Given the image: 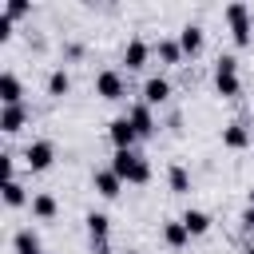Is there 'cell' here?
Returning a JSON list of instances; mask_svg holds the SVG:
<instances>
[{
  "instance_id": "1",
  "label": "cell",
  "mask_w": 254,
  "mask_h": 254,
  "mask_svg": "<svg viewBox=\"0 0 254 254\" xmlns=\"http://www.w3.org/2000/svg\"><path fill=\"white\" fill-rule=\"evenodd\" d=\"M111 171L123 179V183H135V187H143L147 179H151V163L131 147V151H115L111 155Z\"/></svg>"
},
{
  "instance_id": "2",
  "label": "cell",
  "mask_w": 254,
  "mask_h": 254,
  "mask_svg": "<svg viewBox=\"0 0 254 254\" xmlns=\"http://www.w3.org/2000/svg\"><path fill=\"white\" fill-rule=\"evenodd\" d=\"M214 87H218V95H222V99H234V95L242 91V79H238V60H234L230 52H222V56L214 60Z\"/></svg>"
},
{
  "instance_id": "3",
  "label": "cell",
  "mask_w": 254,
  "mask_h": 254,
  "mask_svg": "<svg viewBox=\"0 0 254 254\" xmlns=\"http://www.w3.org/2000/svg\"><path fill=\"white\" fill-rule=\"evenodd\" d=\"M24 163H28V171H48L56 163V143L52 139H32L28 151H24Z\"/></svg>"
},
{
  "instance_id": "4",
  "label": "cell",
  "mask_w": 254,
  "mask_h": 254,
  "mask_svg": "<svg viewBox=\"0 0 254 254\" xmlns=\"http://www.w3.org/2000/svg\"><path fill=\"white\" fill-rule=\"evenodd\" d=\"M226 24L234 44H250V8L246 4H226Z\"/></svg>"
},
{
  "instance_id": "5",
  "label": "cell",
  "mask_w": 254,
  "mask_h": 254,
  "mask_svg": "<svg viewBox=\"0 0 254 254\" xmlns=\"http://www.w3.org/2000/svg\"><path fill=\"white\" fill-rule=\"evenodd\" d=\"M123 91H127V83H123V75L115 67H103L95 75V95L99 99H123Z\"/></svg>"
},
{
  "instance_id": "6",
  "label": "cell",
  "mask_w": 254,
  "mask_h": 254,
  "mask_svg": "<svg viewBox=\"0 0 254 254\" xmlns=\"http://www.w3.org/2000/svg\"><path fill=\"white\" fill-rule=\"evenodd\" d=\"M107 139L115 143V151H131V147H135V139H139V131L131 127V119H127V115H119V119H111V123H107Z\"/></svg>"
},
{
  "instance_id": "7",
  "label": "cell",
  "mask_w": 254,
  "mask_h": 254,
  "mask_svg": "<svg viewBox=\"0 0 254 254\" xmlns=\"http://www.w3.org/2000/svg\"><path fill=\"white\" fill-rule=\"evenodd\" d=\"M127 119H131V127L139 131V139H151V135H155V115H151V103H127Z\"/></svg>"
},
{
  "instance_id": "8",
  "label": "cell",
  "mask_w": 254,
  "mask_h": 254,
  "mask_svg": "<svg viewBox=\"0 0 254 254\" xmlns=\"http://www.w3.org/2000/svg\"><path fill=\"white\" fill-rule=\"evenodd\" d=\"M250 143H254V131H250L246 123H226V127H222V147L242 151V147H250Z\"/></svg>"
},
{
  "instance_id": "9",
  "label": "cell",
  "mask_w": 254,
  "mask_h": 254,
  "mask_svg": "<svg viewBox=\"0 0 254 254\" xmlns=\"http://www.w3.org/2000/svg\"><path fill=\"white\" fill-rule=\"evenodd\" d=\"M91 187H95L103 198H119V190H123V179H119L111 167H103V171H95V175H91Z\"/></svg>"
},
{
  "instance_id": "10",
  "label": "cell",
  "mask_w": 254,
  "mask_h": 254,
  "mask_svg": "<svg viewBox=\"0 0 254 254\" xmlns=\"http://www.w3.org/2000/svg\"><path fill=\"white\" fill-rule=\"evenodd\" d=\"M147 56H151V44H147L143 36H135V40H127V48H123V64H127V71H135V67H143V64H147Z\"/></svg>"
},
{
  "instance_id": "11",
  "label": "cell",
  "mask_w": 254,
  "mask_h": 254,
  "mask_svg": "<svg viewBox=\"0 0 254 254\" xmlns=\"http://www.w3.org/2000/svg\"><path fill=\"white\" fill-rule=\"evenodd\" d=\"M0 103L4 107L24 103V87H20V75L16 71H0Z\"/></svg>"
},
{
  "instance_id": "12",
  "label": "cell",
  "mask_w": 254,
  "mask_h": 254,
  "mask_svg": "<svg viewBox=\"0 0 254 254\" xmlns=\"http://www.w3.org/2000/svg\"><path fill=\"white\" fill-rule=\"evenodd\" d=\"M179 48H183V56H198L202 52V28L198 24H183L179 28Z\"/></svg>"
},
{
  "instance_id": "13",
  "label": "cell",
  "mask_w": 254,
  "mask_h": 254,
  "mask_svg": "<svg viewBox=\"0 0 254 254\" xmlns=\"http://www.w3.org/2000/svg\"><path fill=\"white\" fill-rule=\"evenodd\" d=\"M167 99H171V83H167L163 75H151V79L143 83V103L155 107V103H167Z\"/></svg>"
},
{
  "instance_id": "14",
  "label": "cell",
  "mask_w": 254,
  "mask_h": 254,
  "mask_svg": "<svg viewBox=\"0 0 254 254\" xmlns=\"http://www.w3.org/2000/svg\"><path fill=\"white\" fill-rule=\"evenodd\" d=\"M24 123H28V107H24V103H12V107H4V111H0V131L16 135Z\"/></svg>"
},
{
  "instance_id": "15",
  "label": "cell",
  "mask_w": 254,
  "mask_h": 254,
  "mask_svg": "<svg viewBox=\"0 0 254 254\" xmlns=\"http://www.w3.org/2000/svg\"><path fill=\"white\" fill-rule=\"evenodd\" d=\"M56 210H60V202H56V194H48V190H40V194H32V214H36L40 222H52V218H56Z\"/></svg>"
},
{
  "instance_id": "16",
  "label": "cell",
  "mask_w": 254,
  "mask_h": 254,
  "mask_svg": "<svg viewBox=\"0 0 254 254\" xmlns=\"http://www.w3.org/2000/svg\"><path fill=\"white\" fill-rule=\"evenodd\" d=\"M83 222H87V234H91V242H95V246H103V242H107V230H111V218H107L103 210H91Z\"/></svg>"
},
{
  "instance_id": "17",
  "label": "cell",
  "mask_w": 254,
  "mask_h": 254,
  "mask_svg": "<svg viewBox=\"0 0 254 254\" xmlns=\"http://www.w3.org/2000/svg\"><path fill=\"white\" fill-rule=\"evenodd\" d=\"M163 238H167V246H175V250H179V246H187V242H190V230L183 226V218H171V222L163 226Z\"/></svg>"
},
{
  "instance_id": "18",
  "label": "cell",
  "mask_w": 254,
  "mask_h": 254,
  "mask_svg": "<svg viewBox=\"0 0 254 254\" xmlns=\"http://www.w3.org/2000/svg\"><path fill=\"white\" fill-rule=\"evenodd\" d=\"M183 226H187L190 234H206V230H210V214L190 206V210H183Z\"/></svg>"
},
{
  "instance_id": "19",
  "label": "cell",
  "mask_w": 254,
  "mask_h": 254,
  "mask_svg": "<svg viewBox=\"0 0 254 254\" xmlns=\"http://www.w3.org/2000/svg\"><path fill=\"white\" fill-rule=\"evenodd\" d=\"M16 254H40V234L32 230V226H24V230H16Z\"/></svg>"
},
{
  "instance_id": "20",
  "label": "cell",
  "mask_w": 254,
  "mask_h": 254,
  "mask_svg": "<svg viewBox=\"0 0 254 254\" xmlns=\"http://www.w3.org/2000/svg\"><path fill=\"white\" fill-rule=\"evenodd\" d=\"M167 183H171V190H175V194H187V190H190V175H187V167H183V163H175V167L167 171Z\"/></svg>"
},
{
  "instance_id": "21",
  "label": "cell",
  "mask_w": 254,
  "mask_h": 254,
  "mask_svg": "<svg viewBox=\"0 0 254 254\" xmlns=\"http://www.w3.org/2000/svg\"><path fill=\"white\" fill-rule=\"evenodd\" d=\"M4 202H8V206H24V202H28V190H24L20 179H8V183H4Z\"/></svg>"
},
{
  "instance_id": "22",
  "label": "cell",
  "mask_w": 254,
  "mask_h": 254,
  "mask_svg": "<svg viewBox=\"0 0 254 254\" xmlns=\"http://www.w3.org/2000/svg\"><path fill=\"white\" fill-rule=\"evenodd\" d=\"M155 52H159V60H163V64H179V60H183L179 40H171V36H167V40H159V48H155Z\"/></svg>"
},
{
  "instance_id": "23",
  "label": "cell",
  "mask_w": 254,
  "mask_h": 254,
  "mask_svg": "<svg viewBox=\"0 0 254 254\" xmlns=\"http://www.w3.org/2000/svg\"><path fill=\"white\" fill-rule=\"evenodd\" d=\"M67 87H71V75H67L64 67H56V71L48 75V95H67Z\"/></svg>"
},
{
  "instance_id": "24",
  "label": "cell",
  "mask_w": 254,
  "mask_h": 254,
  "mask_svg": "<svg viewBox=\"0 0 254 254\" xmlns=\"http://www.w3.org/2000/svg\"><path fill=\"white\" fill-rule=\"evenodd\" d=\"M24 12H28V0H8V4H4V16H12V20L24 16Z\"/></svg>"
},
{
  "instance_id": "25",
  "label": "cell",
  "mask_w": 254,
  "mask_h": 254,
  "mask_svg": "<svg viewBox=\"0 0 254 254\" xmlns=\"http://www.w3.org/2000/svg\"><path fill=\"white\" fill-rule=\"evenodd\" d=\"M238 222H242V230H246V234H254V206H246Z\"/></svg>"
},
{
  "instance_id": "26",
  "label": "cell",
  "mask_w": 254,
  "mask_h": 254,
  "mask_svg": "<svg viewBox=\"0 0 254 254\" xmlns=\"http://www.w3.org/2000/svg\"><path fill=\"white\" fill-rule=\"evenodd\" d=\"M95 254H115V250H107V246H99V250H95Z\"/></svg>"
},
{
  "instance_id": "27",
  "label": "cell",
  "mask_w": 254,
  "mask_h": 254,
  "mask_svg": "<svg viewBox=\"0 0 254 254\" xmlns=\"http://www.w3.org/2000/svg\"><path fill=\"white\" fill-rule=\"evenodd\" d=\"M246 198H250V206H254V190H250V194H246Z\"/></svg>"
},
{
  "instance_id": "28",
  "label": "cell",
  "mask_w": 254,
  "mask_h": 254,
  "mask_svg": "<svg viewBox=\"0 0 254 254\" xmlns=\"http://www.w3.org/2000/svg\"><path fill=\"white\" fill-rule=\"evenodd\" d=\"M242 254H254V246H246V250H242Z\"/></svg>"
},
{
  "instance_id": "29",
  "label": "cell",
  "mask_w": 254,
  "mask_h": 254,
  "mask_svg": "<svg viewBox=\"0 0 254 254\" xmlns=\"http://www.w3.org/2000/svg\"><path fill=\"white\" fill-rule=\"evenodd\" d=\"M250 131H254V127H250Z\"/></svg>"
}]
</instances>
